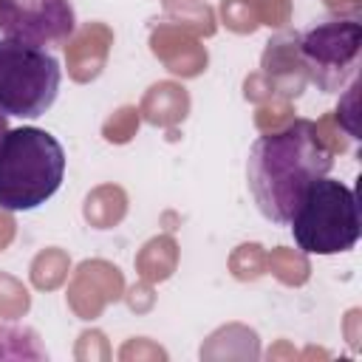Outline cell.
Instances as JSON below:
<instances>
[{"instance_id":"obj_1","label":"cell","mask_w":362,"mask_h":362,"mask_svg":"<svg viewBox=\"0 0 362 362\" xmlns=\"http://www.w3.org/2000/svg\"><path fill=\"white\" fill-rule=\"evenodd\" d=\"M331 167L334 153L317 133V124L294 119L291 124L255 139L246 158V187L257 212L283 226L308 184L328 175Z\"/></svg>"},{"instance_id":"obj_2","label":"cell","mask_w":362,"mask_h":362,"mask_svg":"<svg viewBox=\"0 0 362 362\" xmlns=\"http://www.w3.org/2000/svg\"><path fill=\"white\" fill-rule=\"evenodd\" d=\"M65 150L42 127L6 130L0 141V209L28 212L42 206L65 178Z\"/></svg>"},{"instance_id":"obj_3","label":"cell","mask_w":362,"mask_h":362,"mask_svg":"<svg viewBox=\"0 0 362 362\" xmlns=\"http://www.w3.org/2000/svg\"><path fill=\"white\" fill-rule=\"evenodd\" d=\"M291 238L305 255H339L356 246L362 235L356 192L337 178H317L303 192L288 218Z\"/></svg>"},{"instance_id":"obj_4","label":"cell","mask_w":362,"mask_h":362,"mask_svg":"<svg viewBox=\"0 0 362 362\" xmlns=\"http://www.w3.org/2000/svg\"><path fill=\"white\" fill-rule=\"evenodd\" d=\"M62 68L45 48L0 37V110L6 116L37 119L59 96Z\"/></svg>"},{"instance_id":"obj_5","label":"cell","mask_w":362,"mask_h":362,"mask_svg":"<svg viewBox=\"0 0 362 362\" xmlns=\"http://www.w3.org/2000/svg\"><path fill=\"white\" fill-rule=\"evenodd\" d=\"M362 23L356 17H325L297 37V59L322 93H337L356 76Z\"/></svg>"},{"instance_id":"obj_6","label":"cell","mask_w":362,"mask_h":362,"mask_svg":"<svg viewBox=\"0 0 362 362\" xmlns=\"http://www.w3.org/2000/svg\"><path fill=\"white\" fill-rule=\"evenodd\" d=\"M76 31L71 0H0V34L37 48L62 45Z\"/></svg>"},{"instance_id":"obj_7","label":"cell","mask_w":362,"mask_h":362,"mask_svg":"<svg viewBox=\"0 0 362 362\" xmlns=\"http://www.w3.org/2000/svg\"><path fill=\"white\" fill-rule=\"evenodd\" d=\"M6 130H8V116L0 110V141H3V136H6Z\"/></svg>"}]
</instances>
